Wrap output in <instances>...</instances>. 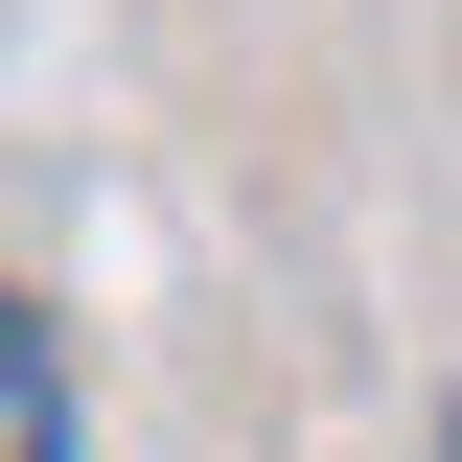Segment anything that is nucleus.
I'll use <instances>...</instances> for the list:
<instances>
[{
    "instance_id": "obj_1",
    "label": "nucleus",
    "mask_w": 462,
    "mask_h": 462,
    "mask_svg": "<svg viewBox=\"0 0 462 462\" xmlns=\"http://www.w3.org/2000/svg\"><path fill=\"white\" fill-rule=\"evenodd\" d=\"M47 439H69V370H47V324L0 300V462H47Z\"/></svg>"
},
{
    "instance_id": "obj_2",
    "label": "nucleus",
    "mask_w": 462,
    "mask_h": 462,
    "mask_svg": "<svg viewBox=\"0 0 462 462\" xmlns=\"http://www.w3.org/2000/svg\"><path fill=\"white\" fill-rule=\"evenodd\" d=\"M439 462H462V416H439Z\"/></svg>"
}]
</instances>
